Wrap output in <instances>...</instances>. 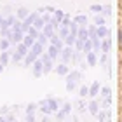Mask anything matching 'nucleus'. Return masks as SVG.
I'll return each mask as SVG.
<instances>
[{
  "label": "nucleus",
  "instance_id": "1",
  "mask_svg": "<svg viewBox=\"0 0 122 122\" xmlns=\"http://www.w3.org/2000/svg\"><path fill=\"white\" fill-rule=\"evenodd\" d=\"M31 73L35 79H40V77L44 75V61L40 58H37L35 61L31 63Z\"/></svg>",
  "mask_w": 122,
  "mask_h": 122
},
{
  "label": "nucleus",
  "instance_id": "5",
  "mask_svg": "<svg viewBox=\"0 0 122 122\" xmlns=\"http://www.w3.org/2000/svg\"><path fill=\"white\" fill-rule=\"evenodd\" d=\"M86 63H87V66H96L98 65V54H96V51L86 52Z\"/></svg>",
  "mask_w": 122,
  "mask_h": 122
},
{
  "label": "nucleus",
  "instance_id": "28",
  "mask_svg": "<svg viewBox=\"0 0 122 122\" xmlns=\"http://www.w3.org/2000/svg\"><path fill=\"white\" fill-rule=\"evenodd\" d=\"M84 44H86L84 38H79V37H77V40H75V49L82 52V51H84Z\"/></svg>",
  "mask_w": 122,
  "mask_h": 122
},
{
  "label": "nucleus",
  "instance_id": "29",
  "mask_svg": "<svg viewBox=\"0 0 122 122\" xmlns=\"http://www.w3.org/2000/svg\"><path fill=\"white\" fill-rule=\"evenodd\" d=\"M38 107H40V110L44 113H51V108H49V105H47V99H44V101H40V105H38Z\"/></svg>",
  "mask_w": 122,
  "mask_h": 122
},
{
  "label": "nucleus",
  "instance_id": "37",
  "mask_svg": "<svg viewBox=\"0 0 122 122\" xmlns=\"http://www.w3.org/2000/svg\"><path fill=\"white\" fill-rule=\"evenodd\" d=\"M112 96V89L110 87H101V98L105 99V98H110Z\"/></svg>",
  "mask_w": 122,
  "mask_h": 122
},
{
  "label": "nucleus",
  "instance_id": "34",
  "mask_svg": "<svg viewBox=\"0 0 122 122\" xmlns=\"http://www.w3.org/2000/svg\"><path fill=\"white\" fill-rule=\"evenodd\" d=\"M26 33H28V35H31V37H35V38H37V37H38V33H40V30H37V28H35V26H33V25H31V26H30V28H28V30H26Z\"/></svg>",
  "mask_w": 122,
  "mask_h": 122
},
{
  "label": "nucleus",
  "instance_id": "46",
  "mask_svg": "<svg viewBox=\"0 0 122 122\" xmlns=\"http://www.w3.org/2000/svg\"><path fill=\"white\" fill-rule=\"evenodd\" d=\"M44 10H47V12H52V14H54V10H56V9L51 7V5H47V7H44Z\"/></svg>",
  "mask_w": 122,
  "mask_h": 122
},
{
  "label": "nucleus",
  "instance_id": "36",
  "mask_svg": "<svg viewBox=\"0 0 122 122\" xmlns=\"http://www.w3.org/2000/svg\"><path fill=\"white\" fill-rule=\"evenodd\" d=\"M89 51H92V40H91V38H87V40H86V44H84V51H82V52H89Z\"/></svg>",
  "mask_w": 122,
  "mask_h": 122
},
{
  "label": "nucleus",
  "instance_id": "11",
  "mask_svg": "<svg viewBox=\"0 0 122 122\" xmlns=\"http://www.w3.org/2000/svg\"><path fill=\"white\" fill-rule=\"evenodd\" d=\"M68 71H70V68H68V65H66L65 61H63L61 65H58V66H56V73H58V75L66 77V75H68Z\"/></svg>",
  "mask_w": 122,
  "mask_h": 122
},
{
  "label": "nucleus",
  "instance_id": "23",
  "mask_svg": "<svg viewBox=\"0 0 122 122\" xmlns=\"http://www.w3.org/2000/svg\"><path fill=\"white\" fill-rule=\"evenodd\" d=\"M37 42H40L42 46H47V44H49V37L40 30V33H38V37H37Z\"/></svg>",
  "mask_w": 122,
  "mask_h": 122
},
{
  "label": "nucleus",
  "instance_id": "40",
  "mask_svg": "<svg viewBox=\"0 0 122 122\" xmlns=\"http://www.w3.org/2000/svg\"><path fill=\"white\" fill-rule=\"evenodd\" d=\"M70 23H71V19H70V16L68 14H65V18L61 19V25H65V26H70Z\"/></svg>",
  "mask_w": 122,
  "mask_h": 122
},
{
  "label": "nucleus",
  "instance_id": "15",
  "mask_svg": "<svg viewBox=\"0 0 122 122\" xmlns=\"http://www.w3.org/2000/svg\"><path fill=\"white\" fill-rule=\"evenodd\" d=\"M35 42H37V38H35V37H31V35H28V33H25V37H23V44H25V46L28 47V49H31V46H33Z\"/></svg>",
  "mask_w": 122,
  "mask_h": 122
},
{
  "label": "nucleus",
  "instance_id": "41",
  "mask_svg": "<svg viewBox=\"0 0 122 122\" xmlns=\"http://www.w3.org/2000/svg\"><path fill=\"white\" fill-rule=\"evenodd\" d=\"M70 31H71V33H77V31H79V25H77L75 21H71V23H70Z\"/></svg>",
  "mask_w": 122,
  "mask_h": 122
},
{
  "label": "nucleus",
  "instance_id": "10",
  "mask_svg": "<svg viewBox=\"0 0 122 122\" xmlns=\"http://www.w3.org/2000/svg\"><path fill=\"white\" fill-rule=\"evenodd\" d=\"M47 54H49V56H51L52 59H56V58L59 56V54H61V49H59V47H56V46H52V44H51V46L47 47Z\"/></svg>",
  "mask_w": 122,
  "mask_h": 122
},
{
  "label": "nucleus",
  "instance_id": "6",
  "mask_svg": "<svg viewBox=\"0 0 122 122\" xmlns=\"http://www.w3.org/2000/svg\"><path fill=\"white\" fill-rule=\"evenodd\" d=\"M49 44H52V46H56V47H59V49L65 47V40L58 35V33H54L52 37H49Z\"/></svg>",
  "mask_w": 122,
  "mask_h": 122
},
{
  "label": "nucleus",
  "instance_id": "33",
  "mask_svg": "<svg viewBox=\"0 0 122 122\" xmlns=\"http://www.w3.org/2000/svg\"><path fill=\"white\" fill-rule=\"evenodd\" d=\"M94 25H96V26L105 25V18L101 16V12H98V14H96V18H94Z\"/></svg>",
  "mask_w": 122,
  "mask_h": 122
},
{
  "label": "nucleus",
  "instance_id": "19",
  "mask_svg": "<svg viewBox=\"0 0 122 122\" xmlns=\"http://www.w3.org/2000/svg\"><path fill=\"white\" fill-rule=\"evenodd\" d=\"M108 35H110V30H108L105 25L98 26V37H99V38H107Z\"/></svg>",
  "mask_w": 122,
  "mask_h": 122
},
{
  "label": "nucleus",
  "instance_id": "14",
  "mask_svg": "<svg viewBox=\"0 0 122 122\" xmlns=\"http://www.w3.org/2000/svg\"><path fill=\"white\" fill-rule=\"evenodd\" d=\"M42 31L46 33L47 37H52L54 33H56V28H54L52 23H46V25H44V28H42Z\"/></svg>",
  "mask_w": 122,
  "mask_h": 122
},
{
  "label": "nucleus",
  "instance_id": "47",
  "mask_svg": "<svg viewBox=\"0 0 122 122\" xmlns=\"http://www.w3.org/2000/svg\"><path fill=\"white\" fill-rule=\"evenodd\" d=\"M119 40H120V44H122V30L119 31Z\"/></svg>",
  "mask_w": 122,
  "mask_h": 122
},
{
  "label": "nucleus",
  "instance_id": "4",
  "mask_svg": "<svg viewBox=\"0 0 122 122\" xmlns=\"http://www.w3.org/2000/svg\"><path fill=\"white\" fill-rule=\"evenodd\" d=\"M71 112V105L70 103H65L63 105V108H59L58 112H56V115H58V120H65L66 117H68V113Z\"/></svg>",
  "mask_w": 122,
  "mask_h": 122
},
{
  "label": "nucleus",
  "instance_id": "48",
  "mask_svg": "<svg viewBox=\"0 0 122 122\" xmlns=\"http://www.w3.org/2000/svg\"><path fill=\"white\" fill-rule=\"evenodd\" d=\"M2 71H4V65L0 63V73H2Z\"/></svg>",
  "mask_w": 122,
  "mask_h": 122
},
{
  "label": "nucleus",
  "instance_id": "30",
  "mask_svg": "<svg viewBox=\"0 0 122 122\" xmlns=\"http://www.w3.org/2000/svg\"><path fill=\"white\" fill-rule=\"evenodd\" d=\"M103 7H105V5H101V4H92L89 9L92 10L94 14H98V12H103Z\"/></svg>",
  "mask_w": 122,
  "mask_h": 122
},
{
  "label": "nucleus",
  "instance_id": "32",
  "mask_svg": "<svg viewBox=\"0 0 122 122\" xmlns=\"http://www.w3.org/2000/svg\"><path fill=\"white\" fill-rule=\"evenodd\" d=\"M79 96H80V98L89 96V87H87V86H80V89H79Z\"/></svg>",
  "mask_w": 122,
  "mask_h": 122
},
{
  "label": "nucleus",
  "instance_id": "13",
  "mask_svg": "<svg viewBox=\"0 0 122 122\" xmlns=\"http://www.w3.org/2000/svg\"><path fill=\"white\" fill-rule=\"evenodd\" d=\"M47 105L51 108V112H58L59 110V99H56V98H47Z\"/></svg>",
  "mask_w": 122,
  "mask_h": 122
},
{
  "label": "nucleus",
  "instance_id": "42",
  "mask_svg": "<svg viewBox=\"0 0 122 122\" xmlns=\"http://www.w3.org/2000/svg\"><path fill=\"white\" fill-rule=\"evenodd\" d=\"M107 117H108V113H105V112H98V113H96V119H98L99 122H101V120H105Z\"/></svg>",
  "mask_w": 122,
  "mask_h": 122
},
{
  "label": "nucleus",
  "instance_id": "3",
  "mask_svg": "<svg viewBox=\"0 0 122 122\" xmlns=\"http://www.w3.org/2000/svg\"><path fill=\"white\" fill-rule=\"evenodd\" d=\"M61 58H63L65 63H68V61H71V56H73V46H65L63 49H61Z\"/></svg>",
  "mask_w": 122,
  "mask_h": 122
},
{
  "label": "nucleus",
  "instance_id": "38",
  "mask_svg": "<svg viewBox=\"0 0 122 122\" xmlns=\"http://www.w3.org/2000/svg\"><path fill=\"white\" fill-rule=\"evenodd\" d=\"M75 87H77V82H73V80H68V79H66V91H68V92H71V91L75 89Z\"/></svg>",
  "mask_w": 122,
  "mask_h": 122
},
{
  "label": "nucleus",
  "instance_id": "2",
  "mask_svg": "<svg viewBox=\"0 0 122 122\" xmlns=\"http://www.w3.org/2000/svg\"><path fill=\"white\" fill-rule=\"evenodd\" d=\"M23 37H25V31H21V30H12L7 38L10 40V46H16V44L23 42Z\"/></svg>",
  "mask_w": 122,
  "mask_h": 122
},
{
  "label": "nucleus",
  "instance_id": "39",
  "mask_svg": "<svg viewBox=\"0 0 122 122\" xmlns=\"http://www.w3.org/2000/svg\"><path fill=\"white\" fill-rule=\"evenodd\" d=\"M37 107H38L37 103H28V107H26V113H35Z\"/></svg>",
  "mask_w": 122,
  "mask_h": 122
},
{
  "label": "nucleus",
  "instance_id": "24",
  "mask_svg": "<svg viewBox=\"0 0 122 122\" xmlns=\"http://www.w3.org/2000/svg\"><path fill=\"white\" fill-rule=\"evenodd\" d=\"M9 47H10V40L7 37H2L0 38V49H2V51H7Z\"/></svg>",
  "mask_w": 122,
  "mask_h": 122
},
{
  "label": "nucleus",
  "instance_id": "16",
  "mask_svg": "<svg viewBox=\"0 0 122 122\" xmlns=\"http://www.w3.org/2000/svg\"><path fill=\"white\" fill-rule=\"evenodd\" d=\"M63 40H65V46H75V40H77V33H68V35H66L65 38H63Z\"/></svg>",
  "mask_w": 122,
  "mask_h": 122
},
{
  "label": "nucleus",
  "instance_id": "26",
  "mask_svg": "<svg viewBox=\"0 0 122 122\" xmlns=\"http://www.w3.org/2000/svg\"><path fill=\"white\" fill-rule=\"evenodd\" d=\"M73 105H75V108H77V110H79V112H84V110L87 108V107H86V103H84V98H80V99H77V101H75Z\"/></svg>",
  "mask_w": 122,
  "mask_h": 122
},
{
  "label": "nucleus",
  "instance_id": "25",
  "mask_svg": "<svg viewBox=\"0 0 122 122\" xmlns=\"http://www.w3.org/2000/svg\"><path fill=\"white\" fill-rule=\"evenodd\" d=\"M87 31H89V38H96L98 37V26L96 25L87 26Z\"/></svg>",
  "mask_w": 122,
  "mask_h": 122
},
{
  "label": "nucleus",
  "instance_id": "22",
  "mask_svg": "<svg viewBox=\"0 0 122 122\" xmlns=\"http://www.w3.org/2000/svg\"><path fill=\"white\" fill-rule=\"evenodd\" d=\"M28 14L30 12H28V9H26V7H19L18 10H16V18H18V19H25Z\"/></svg>",
  "mask_w": 122,
  "mask_h": 122
},
{
  "label": "nucleus",
  "instance_id": "20",
  "mask_svg": "<svg viewBox=\"0 0 122 122\" xmlns=\"http://www.w3.org/2000/svg\"><path fill=\"white\" fill-rule=\"evenodd\" d=\"M87 108H89V112L94 115V117H96V113L99 112V103L98 101H94V99H92V101L89 103V105H87Z\"/></svg>",
  "mask_w": 122,
  "mask_h": 122
},
{
  "label": "nucleus",
  "instance_id": "9",
  "mask_svg": "<svg viewBox=\"0 0 122 122\" xmlns=\"http://www.w3.org/2000/svg\"><path fill=\"white\" fill-rule=\"evenodd\" d=\"M37 58H38V54H37V52H33L31 49H30L28 54L25 56V59H23V61H25V65H26V66H31V63H33V61H35Z\"/></svg>",
  "mask_w": 122,
  "mask_h": 122
},
{
  "label": "nucleus",
  "instance_id": "18",
  "mask_svg": "<svg viewBox=\"0 0 122 122\" xmlns=\"http://www.w3.org/2000/svg\"><path fill=\"white\" fill-rule=\"evenodd\" d=\"M112 47V40L110 38H101V52H110Z\"/></svg>",
  "mask_w": 122,
  "mask_h": 122
},
{
  "label": "nucleus",
  "instance_id": "8",
  "mask_svg": "<svg viewBox=\"0 0 122 122\" xmlns=\"http://www.w3.org/2000/svg\"><path fill=\"white\" fill-rule=\"evenodd\" d=\"M10 54H12V51H10V49H7V51H2V52H0V63H2L4 66H7V65H9V61H10Z\"/></svg>",
  "mask_w": 122,
  "mask_h": 122
},
{
  "label": "nucleus",
  "instance_id": "27",
  "mask_svg": "<svg viewBox=\"0 0 122 122\" xmlns=\"http://www.w3.org/2000/svg\"><path fill=\"white\" fill-rule=\"evenodd\" d=\"M91 40H92V51H99V49H101V38H99V37H96V38H91Z\"/></svg>",
  "mask_w": 122,
  "mask_h": 122
},
{
  "label": "nucleus",
  "instance_id": "12",
  "mask_svg": "<svg viewBox=\"0 0 122 122\" xmlns=\"http://www.w3.org/2000/svg\"><path fill=\"white\" fill-rule=\"evenodd\" d=\"M66 79H68V80H73V82H79V80L82 79V71H79V70L68 71V75H66Z\"/></svg>",
  "mask_w": 122,
  "mask_h": 122
},
{
  "label": "nucleus",
  "instance_id": "35",
  "mask_svg": "<svg viewBox=\"0 0 122 122\" xmlns=\"http://www.w3.org/2000/svg\"><path fill=\"white\" fill-rule=\"evenodd\" d=\"M63 18H65V12H63L61 9H56V10H54V19H56V21H59V23H61V19H63Z\"/></svg>",
  "mask_w": 122,
  "mask_h": 122
},
{
  "label": "nucleus",
  "instance_id": "44",
  "mask_svg": "<svg viewBox=\"0 0 122 122\" xmlns=\"http://www.w3.org/2000/svg\"><path fill=\"white\" fill-rule=\"evenodd\" d=\"M110 12H112V7H110V5H105V7H103V14L110 16Z\"/></svg>",
  "mask_w": 122,
  "mask_h": 122
},
{
  "label": "nucleus",
  "instance_id": "43",
  "mask_svg": "<svg viewBox=\"0 0 122 122\" xmlns=\"http://www.w3.org/2000/svg\"><path fill=\"white\" fill-rule=\"evenodd\" d=\"M107 61H108V52H103V56L99 58V63H101V65H107Z\"/></svg>",
  "mask_w": 122,
  "mask_h": 122
},
{
  "label": "nucleus",
  "instance_id": "21",
  "mask_svg": "<svg viewBox=\"0 0 122 122\" xmlns=\"http://www.w3.org/2000/svg\"><path fill=\"white\" fill-rule=\"evenodd\" d=\"M73 21H75L79 26H86V25H87V16L79 14V16H75V18H73Z\"/></svg>",
  "mask_w": 122,
  "mask_h": 122
},
{
  "label": "nucleus",
  "instance_id": "17",
  "mask_svg": "<svg viewBox=\"0 0 122 122\" xmlns=\"http://www.w3.org/2000/svg\"><path fill=\"white\" fill-rule=\"evenodd\" d=\"M77 37L87 40L89 38V31H87V26H79V31H77Z\"/></svg>",
  "mask_w": 122,
  "mask_h": 122
},
{
  "label": "nucleus",
  "instance_id": "45",
  "mask_svg": "<svg viewBox=\"0 0 122 122\" xmlns=\"http://www.w3.org/2000/svg\"><path fill=\"white\" fill-rule=\"evenodd\" d=\"M26 120L33 122V120H35V113H26Z\"/></svg>",
  "mask_w": 122,
  "mask_h": 122
},
{
  "label": "nucleus",
  "instance_id": "31",
  "mask_svg": "<svg viewBox=\"0 0 122 122\" xmlns=\"http://www.w3.org/2000/svg\"><path fill=\"white\" fill-rule=\"evenodd\" d=\"M44 25H46V21H44L40 16H38V18L35 19V23H33V26H35L37 30H42V28H44Z\"/></svg>",
  "mask_w": 122,
  "mask_h": 122
},
{
  "label": "nucleus",
  "instance_id": "7",
  "mask_svg": "<svg viewBox=\"0 0 122 122\" xmlns=\"http://www.w3.org/2000/svg\"><path fill=\"white\" fill-rule=\"evenodd\" d=\"M99 91H101V86H99V80H94L92 84H91V87H89V96H91V98L98 96V94H99Z\"/></svg>",
  "mask_w": 122,
  "mask_h": 122
}]
</instances>
